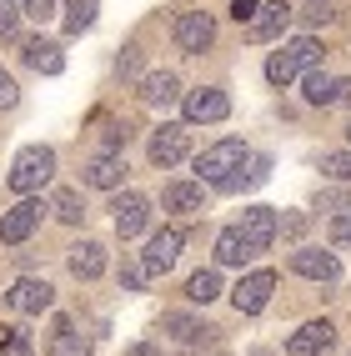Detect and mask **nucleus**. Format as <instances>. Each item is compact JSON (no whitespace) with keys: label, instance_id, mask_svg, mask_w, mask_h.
<instances>
[{"label":"nucleus","instance_id":"26","mask_svg":"<svg viewBox=\"0 0 351 356\" xmlns=\"http://www.w3.org/2000/svg\"><path fill=\"white\" fill-rule=\"evenodd\" d=\"M96 0H65V31L70 35H81V31H90V26H96Z\"/></svg>","mask_w":351,"mask_h":356},{"label":"nucleus","instance_id":"33","mask_svg":"<svg viewBox=\"0 0 351 356\" xmlns=\"http://www.w3.org/2000/svg\"><path fill=\"white\" fill-rule=\"evenodd\" d=\"M60 6L56 0H20V15H31V20H51Z\"/></svg>","mask_w":351,"mask_h":356},{"label":"nucleus","instance_id":"5","mask_svg":"<svg viewBox=\"0 0 351 356\" xmlns=\"http://www.w3.org/2000/svg\"><path fill=\"white\" fill-rule=\"evenodd\" d=\"M181 246H186V231H181V226H161V231L151 236L146 256H140V271H146V276H166V271L176 266Z\"/></svg>","mask_w":351,"mask_h":356},{"label":"nucleus","instance_id":"43","mask_svg":"<svg viewBox=\"0 0 351 356\" xmlns=\"http://www.w3.org/2000/svg\"><path fill=\"white\" fill-rule=\"evenodd\" d=\"M126 356H161V351H156V346H146V341H140V346H131Z\"/></svg>","mask_w":351,"mask_h":356},{"label":"nucleus","instance_id":"39","mask_svg":"<svg viewBox=\"0 0 351 356\" xmlns=\"http://www.w3.org/2000/svg\"><path fill=\"white\" fill-rule=\"evenodd\" d=\"M115 70H121V76H136V70H140V51H136V45H126V56L115 60Z\"/></svg>","mask_w":351,"mask_h":356},{"label":"nucleus","instance_id":"3","mask_svg":"<svg viewBox=\"0 0 351 356\" xmlns=\"http://www.w3.org/2000/svg\"><path fill=\"white\" fill-rule=\"evenodd\" d=\"M246 156H251V151L241 146V140L226 136V140H216V146H206V151L196 156V171H201V181H211V186H226V181L246 165Z\"/></svg>","mask_w":351,"mask_h":356},{"label":"nucleus","instance_id":"41","mask_svg":"<svg viewBox=\"0 0 351 356\" xmlns=\"http://www.w3.org/2000/svg\"><path fill=\"white\" fill-rule=\"evenodd\" d=\"M301 226H307V216H281L276 231H286V236H301Z\"/></svg>","mask_w":351,"mask_h":356},{"label":"nucleus","instance_id":"18","mask_svg":"<svg viewBox=\"0 0 351 356\" xmlns=\"http://www.w3.org/2000/svg\"><path fill=\"white\" fill-rule=\"evenodd\" d=\"M286 26H291V6H286V0H271V6L256 10L251 35L256 40H276V35H286Z\"/></svg>","mask_w":351,"mask_h":356},{"label":"nucleus","instance_id":"32","mask_svg":"<svg viewBox=\"0 0 351 356\" xmlns=\"http://www.w3.org/2000/svg\"><path fill=\"white\" fill-rule=\"evenodd\" d=\"M332 246L336 251H351V211H341V216L332 221Z\"/></svg>","mask_w":351,"mask_h":356},{"label":"nucleus","instance_id":"36","mask_svg":"<svg viewBox=\"0 0 351 356\" xmlns=\"http://www.w3.org/2000/svg\"><path fill=\"white\" fill-rule=\"evenodd\" d=\"M256 10H261L256 0H231V20H236V26L241 20H256Z\"/></svg>","mask_w":351,"mask_h":356},{"label":"nucleus","instance_id":"34","mask_svg":"<svg viewBox=\"0 0 351 356\" xmlns=\"http://www.w3.org/2000/svg\"><path fill=\"white\" fill-rule=\"evenodd\" d=\"M20 101V90H15V76H10V70H0V111H10Z\"/></svg>","mask_w":351,"mask_h":356},{"label":"nucleus","instance_id":"31","mask_svg":"<svg viewBox=\"0 0 351 356\" xmlns=\"http://www.w3.org/2000/svg\"><path fill=\"white\" fill-rule=\"evenodd\" d=\"M20 26V0H0V40H10Z\"/></svg>","mask_w":351,"mask_h":356},{"label":"nucleus","instance_id":"30","mask_svg":"<svg viewBox=\"0 0 351 356\" xmlns=\"http://www.w3.org/2000/svg\"><path fill=\"white\" fill-rule=\"evenodd\" d=\"M321 176L351 181V151H326V156H321Z\"/></svg>","mask_w":351,"mask_h":356},{"label":"nucleus","instance_id":"17","mask_svg":"<svg viewBox=\"0 0 351 356\" xmlns=\"http://www.w3.org/2000/svg\"><path fill=\"white\" fill-rule=\"evenodd\" d=\"M121 181H126V161L115 151H101L85 165V186H96V191H121Z\"/></svg>","mask_w":351,"mask_h":356},{"label":"nucleus","instance_id":"28","mask_svg":"<svg viewBox=\"0 0 351 356\" xmlns=\"http://www.w3.org/2000/svg\"><path fill=\"white\" fill-rule=\"evenodd\" d=\"M0 356H35V346L20 326H0Z\"/></svg>","mask_w":351,"mask_h":356},{"label":"nucleus","instance_id":"21","mask_svg":"<svg viewBox=\"0 0 351 356\" xmlns=\"http://www.w3.org/2000/svg\"><path fill=\"white\" fill-rule=\"evenodd\" d=\"M26 65L40 70V76H60L65 70V56L56 40H26Z\"/></svg>","mask_w":351,"mask_h":356},{"label":"nucleus","instance_id":"40","mask_svg":"<svg viewBox=\"0 0 351 356\" xmlns=\"http://www.w3.org/2000/svg\"><path fill=\"white\" fill-rule=\"evenodd\" d=\"M126 140H131V131H126V126H111V131H106V146H111V151H121Z\"/></svg>","mask_w":351,"mask_h":356},{"label":"nucleus","instance_id":"29","mask_svg":"<svg viewBox=\"0 0 351 356\" xmlns=\"http://www.w3.org/2000/svg\"><path fill=\"white\" fill-rule=\"evenodd\" d=\"M51 211H56V216H60V221H70V226H76V221L85 216V206H81V191H70V186H65V191H56V201H51Z\"/></svg>","mask_w":351,"mask_h":356},{"label":"nucleus","instance_id":"11","mask_svg":"<svg viewBox=\"0 0 351 356\" xmlns=\"http://www.w3.org/2000/svg\"><path fill=\"white\" fill-rule=\"evenodd\" d=\"M291 271L307 276V281H336V276H341V261H336V251L301 246V251H291Z\"/></svg>","mask_w":351,"mask_h":356},{"label":"nucleus","instance_id":"24","mask_svg":"<svg viewBox=\"0 0 351 356\" xmlns=\"http://www.w3.org/2000/svg\"><path fill=\"white\" fill-rule=\"evenodd\" d=\"M51 356H90V341L81 337L65 316H56V337H51Z\"/></svg>","mask_w":351,"mask_h":356},{"label":"nucleus","instance_id":"14","mask_svg":"<svg viewBox=\"0 0 351 356\" xmlns=\"http://www.w3.org/2000/svg\"><path fill=\"white\" fill-rule=\"evenodd\" d=\"M161 206H166L171 216H201L206 211V186L201 181H171L166 191H161Z\"/></svg>","mask_w":351,"mask_h":356},{"label":"nucleus","instance_id":"20","mask_svg":"<svg viewBox=\"0 0 351 356\" xmlns=\"http://www.w3.org/2000/svg\"><path fill=\"white\" fill-rule=\"evenodd\" d=\"M70 271H76L81 281H96L106 271V246L101 241H81V246H70Z\"/></svg>","mask_w":351,"mask_h":356},{"label":"nucleus","instance_id":"7","mask_svg":"<svg viewBox=\"0 0 351 356\" xmlns=\"http://www.w3.org/2000/svg\"><path fill=\"white\" fill-rule=\"evenodd\" d=\"M151 165H161V171H171V165H181L186 156H191V131L186 126H161L151 136Z\"/></svg>","mask_w":351,"mask_h":356},{"label":"nucleus","instance_id":"12","mask_svg":"<svg viewBox=\"0 0 351 356\" xmlns=\"http://www.w3.org/2000/svg\"><path fill=\"white\" fill-rule=\"evenodd\" d=\"M332 346H336V326L332 321H307L301 331H291L286 356H326Z\"/></svg>","mask_w":351,"mask_h":356},{"label":"nucleus","instance_id":"35","mask_svg":"<svg viewBox=\"0 0 351 356\" xmlns=\"http://www.w3.org/2000/svg\"><path fill=\"white\" fill-rule=\"evenodd\" d=\"M326 20H336V6H326V0H311V10H307V26H326Z\"/></svg>","mask_w":351,"mask_h":356},{"label":"nucleus","instance_id":"16","mask_svg":"<svg viewBox=\"0 0 351 356\" xmlns=\"http://www.w3.org/2000/svg\"><path fill=\"white\" fill-rule=\"evenodd\" d=\"M140 101L156 106V111H166L181 101V81L171 76V70H151V76H140Z\"/></svg>","mask_w":351,"mask_h":356},{"label":"nucleus","instance_id":"4","mask_svg":"<svg viewBox=\"0 0 351 356\" xmlns=\"http://www.w3.org/2000/svg\"><path fill=\"white\" fill-rule=\"evenodd\" d=\"M211 45H216V20H211V10H181L176 15V51L201 56Z\"/></svg>","mask_w":351,"mask_h":356},{"label":"nucleus","instance_id":"15","mask_svg":"<svg viewBox=\"0 0 351 356\" xmlns=\"http://www.w3.org/2000/svg\"><path fill=\"white\" fill-rule=\"evenodd\" d=\"M276 226H281V216H276V206H251V211H241V236L256 246V251H266L271 241H276Z\"/></svg>","mask_w":351,"mask_h":356},{"label":"nucleus","instance_id":"6","mask_svg":"<svg viewBox=\"0 0 351 356\" xmlns=\"http://www.w3.org/2000/svg\"><path fill=\"white\" fill-rule=\"evenodd\" d=\"M181 111H186L191 126H216V121L231 115V101H226V90L201 86V90H191V96H181Z\"/></svg>","mask_w":351,"mask_h":356},{"label":"nucleus","instance_id":"38","mask_svg":"<svg viewBox=\"0 0 351 356\" xmlns=\"http://www.w3.org/2000/svg\"><path fill=\"white\" fill-rule=\"evenodd\" d=\"M146 281H151V276L140 271V266H126V271H121V286H126V291H140Z\"/></svg>","mask_w":351,"mask_h":356},{"label":"nucleus","instance_id":"42","mask_svg":"<svg viewBox=\"0 0 351 356\" xmlns=\"http://www.w3.org/2000/svg\"><path fill=\"white\" fill-rule=\"evenodd\" d=\"M336 101H341V106H351V81H336Z\"/></svg>","mask_w":351,"mask_h":356},{"label":"nucleus","instance_id":"23","mask_svg":"<svg viewBox=\"0 0 351 356\" xmlns=\"http://www.w3.org/2000/svg\"><path fill=\"white\" fill-rule=\"evenodd\" d=\"M301 96H307V106H336V81L311 65L307 76H301Z\"/></svg>","mask_w":351,"mask_h":356},{"label":"nucleus","instance_id":"22","mask_svg":"<svg viewBox=\"0 0 351 356\" xmlns=\"http://www.w3.org/2000/svg\"><path fill=\"white\" fill-rule=\"evenodd\" d=\"M161 331H171L181 346H196V341H206V337H211V326H206V321H196V316H186V312H166V316H161Z\"/></svg>","mask_w":351,"mask_h":356},{"label":"nucleus","instance_id":"1","mask_svg":"<svg viewBox=\"0 0 351 356\" xmlns=\"http://www.w3.org/2000/svg\"><path fill=\"white\" fill-rule=\"evenodd\" d=\"M316 60H321V40H316V35H296V40H286V45L266 60V81L281 90V86H291L296 76H307Z\"/></svg>","mask_w":351,"mask_h":356},{"label":"nucleus","instance_id":"44","mask_svg":"<svg viewBox=\"0 0 351 356\" xmlns=\"http://www.w3.org/2000/svg\"><path fill=\"white\" fill-rule=\"evenodd\" d=\"M346 136H351V131H346Z\"/></svg>","mask_w":351,"mask_h":356},{"label":"nucleus","instance_id":"25","mask_svg":"<svg viewBox=\"0 0 351 356\" xmlns=\"http://www.w3.org/2000/svg\"><path fill=\"white\" fill-rule=\"evenodd\" d=\"M271 176V156H246V171H236L221 191H251V186H261Z\"/></svg>","mask_w":351,"mask_h":356},{"label":"nucleus","instance_id":"9","mask_svg":"<svg viewBox=\"0 0 351 356\" xmlns=\"http://www.w3.org/2000/svg\"><path fill=\"white\" fill-rule=\"evenodd\" d=\"M111 211H115V236H121V241L140 236V231H146V221H151V201L140 196V191H121V196L111 201Z\"/></svg>","mask_w":351,"mask_h":356},{"label":"nucleus","instance_id":"37","mask_svg":"<svg viewBox=\"0 0 351 356\" xmlns=\"http://www.w3.org/2000/svg\"><path fill=\"white\" fill-rule=\"evenodd\" d=\"M316 206H321V211H351V196H346V191H326Z\"/></svg>","mask_w":351,"mask_h":356},{"label":"nucleus","instance_id":"2","mask_svg":"<svg viewBox=\"0 0 351 356\" xmlns=\"http://www.w3.org/2000/svg\"><path fill=\"white\" fill-rule=\"evenodd\" d=\"M56 176V151L51 146H26L15 156V165H10V191H20V196H35L45 181Z\"/></svg>","mask_w":351,"mask_h":356},{"label":"nucleus","instance_id":"13","mask_svg":"<svg viewBox=\"0 0 351 356\" xmlns=\"http://www.w3.org/2000/svg\"><path fill=\"white\" fill-rule=\"evenodd\" d=\"M6 301L15 306V312H26V316H40V312H51V306H56V291L45 286V281H35V276H20L15 286L6 291Z\"/></svg>","mask_w":351,"mask_h":356},{"label":"nucleus","instance_id":"10","mask_svg":"<svg viewBox=\"0 0 351 356\" xmlns=\"http://www.w3.org/2000/svg\"><path fill=\"white\" fill-rule=\"evenodd\" d=\"M271 291H276V271H251V276L236 281L231 301H236V312H241V316H256V312H266Z\"/></svg>","mask_w":351,"mask_h":356},{"label":"nucleus","instance_id":"8","mask_svg":"<svg viewBox=\"0 0 351 356\" xmlns=\"http://www.w3.org/2000/svg\"><path fill=\"white\" fill-rule=\"evenodd\" d=\"M40 201H20V206H10L6 216H0V246H20V241H31L35 236V226H40Z\"/></svg>","mask_w":351,"mask_h":356},{"label":"nucleus","instance_id":"27","mask_svg":"<svg viewBox=\"0 0 351 356\" xmlns=\"http://www.w3.org/2000/svg\"><path fill=\"white\" fill-rule=\"evenodd\" d=\"M186 296L201 301V306H206V301H216V296H221V276H216V271H196L191 281H186Z\"/></svg>","mask_w":351,"mask_h":356},{"label":"nucleus","instance_id":"19","mask_svg":"<svg viewBox=\"0 0 351 356\" xmlns=\"http://www.w3.org/2000/svg\"><path fill=\"white\" fill-rule=\"evenodd\" d=\"M251 256H256V246L246 241L236 226H226V231L216 236V266H246Z\"/></svg>","mask_w":351,"mask_h":356}]
</instances>
